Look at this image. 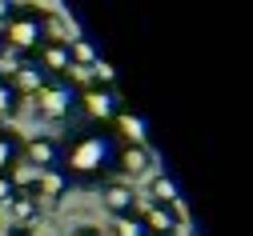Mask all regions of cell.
<instances>
[{
	"instance_id": "6da1fadb",
	"label": "cell",
	"mask_w": 253,
	"mask_h": 236,
	"mask_svg": "<svg viewBox=\"0 0 253 236\" xmlns=\"http://www.w3.org/2000/svg\"><path fill=\"white\" fill-rule=\"evenodd\" d=\"M117 152L121 140L113 136V128H73L60 140V172L69 176V184H105L117 172Z\"/></svg>"
},
{
	"instance_id": "7a4b0ae2",
	"label": "cell",
	"mask_w": 253,
	"mask_h": 236,
	"mask_svg": "<svg viewBox=\"0 0 253 236\" xmlns=\"http://www.w3.org/2000/svg\"><path fill=\"white\" fill-rule=\"evenodd\" d=\"M0 40H4V52L12 56H33L44 44V8L37 4H16L12 16L0 28Z\"/></svg>"
},
{
	"instance_id": "3957f363",
	"label": "cell",
	"mask_w": 253,
	"mask_h": 236,
	"mask_svg": "<svg viewBox=\"0 0 253 236\" xmlns=\"http://www.w3.org/2000/svg\"><path fill=\"white\" fill-rule=\"evenodd\" d=\"M33 108L44 124H65L77 112V84L73 80H44V88L33 96Z\"/></svg>"
},
{
	"instance_id": "277c9868",
	"label": "cell",
	"mask_w": 253,
	"mask_h": 236,
	"mask_svg": "<svg viewBox=\"0 0 253 236\" xmlns=\"http://www.w3.org/2000/svg\"><path fill=\"white\" fill-rule=\"evenodd\" d=\"M121 108H125V104H121L117 88H101V84H84V88H77V112H84V120L97 124V128H109V124L117 120Z\"/></svg>"
},
{
	"instance_id": "5b68a950",
	"label": "cell",
	"mask_w": 253,
	"mask_h": 236,
	"mask_svg": "<svg viewBox=\"0 0 253 236\" xmlns=\"http://www.w3.org/2000/svg\"><path fill=\"white\" fill-rule=\"evenodd\" d=\"M157 172V156H153V148H149V140H141V144H121V152H117V180H125V184H133V180H141V176H153Z\"/></svg>"
},
{
	"instance_id": "8992f818",
	"label": "cell",
	"mask_w": 253,
	"mask_h": 236,
	"mask_svg": "<svg viewBox=\"0 0 253 236\" xmlns=\"http://www.w3.org/2000/svg\"><path fill=\"white\" fill-rule=\"evenodd\" d=\"M69 188H73V184H69V176L60 172V168H52V172H37L28 184H20V192H33V196L41 200V208H44V204H60V200L69 196Z\"/></svg>"
},
{
	"instance_id": "52a82bcc",
	"label": "cell",
	"mask_w": 253,
	"mask_h": 236,
	"mask_svg": "<svg viewBox=\"0 0 253 236\" xmlns=\"http://www.w3.org/2000/svg\"><path fill=\"white\" fill-rule=\"evenodd\" d=\"M20 160L28 168H37V172H52V168H60V136H33V140H24Z\"/></svg>"
},
{
	"instance_id": "ba28073f",
	"label": "cell",
	"mask_w": 253,
	"mask_h": 236,
	"mask_svg": "<svg viewBox=\"0 0 253 236\" xmlns=\"http://www.w3.org/2000/svg\"><path fill=\"white\" fill-rule=\"evenodd\" d=\"M101 200H105V208H109L113 216H133V212H141V208H137V188L125 184V180H117V176L101 184Z\"/></svg>"
},
{
	"instance_id": "9c48e42d",
	"label": "cell",
	"mask_w": 253,
	"mask_h": 236,
	"mask_svg": "<svg viewBox=\"0 0 253 236\" xmlns=\"http://www.w3.org/2000/svg\"><path fill=\"white\" fill-rule=\"evenodd\" d=\"M141 220H145L149 236H169L185 216H181V204H149V208L141 212Z\"/></svg>"
},
{
	"instance_id": "30bf717a",
	"label": "cell",
	"mask_w": 253,
	"mask_h": 236,
	"mask_svg": "<svg viewBox=\"0 0 253 236\" xmlns=\"http://www.w3.org/2000/svg\"><path fill=\"white\" fill-rule=\"evenodd\" d=\"M4 208H8V216H12V224H16V228H37V220L44 216L41 200H37L33 192H16Z\"/></svg>"
},
{
	"instance_id": "8fae6325",
	"label": "cell",
	"mask_w": 253,
	"mask_h": 236,
	"mask_svg": "<svg viewBox=\"0 0 253 236\" xmlns=\"http://www.w3.org/2000/svg\"><path fill=\"white\" fill-rule=\"evenodd\" d=\"M109 128H113V136H117L121 144H141V140H145V116H141L137 108H121Z\"/></svg>"
},
{
	"instance_id": "7c38bea8",
	"label": "cell",
	"mask_w": 253,
	"mask_h": 236,
	"mask_svg": "<svg viewBox=\"0 0 253 236\" xmlns=\"http://www.w3.org/2000/svg\"><path fill=\"white\" fill-rule=\"evenodd\" d=\"M20 152H24V136L16 128L0 124V172H16L20 168Z\"/></svg>"
},
{
	"instance_id": "4fadbf2b",
	"label": "cell",
	"mask_w": 253,
	"mask_h": 236,
	"mask_svg": "<svg viewBox=\"0 0 253 236\" xmlns=\"http://www.w3.org/2000/svg\"><path fill=\"white\" fill-rule=\"evenodd\" d=\"M69 60H73V72H92V68L101 64V48L92 44L88 36L77 32V36L69 40Z\"/></svg>"
},
{
	"instance_id": "5bb4252c",
	"label": "cell",
	"mask_w": 253,
	"mask_h": 236,
	"mask_svg": "<svg viewBox=\"0 0 253 236\" xmlns=\"http://www.w3.org/2000/svg\"><path fill=\"white\" fill-rule=\"evenodd\" d=\"M149 204H181V192H177V180L169 172H157L149 176Z\"/></svg>"
},
{
	"instance_id": "9a60e30c",
	"label": "cell",
	"mask_w": 253,
	"mask_h": 236,
	"mask_svg": "<svg viewBox=\"0 0 253 236\" xmlns=\"http://www.w3.org/2000/svg\"><path fill=\"white\" fill-rule=\"evenodd\" d=\"M24 104V96L12 88V80H0V120H12Z\"/></svg>"
},
{
	"instance_id": "2e32d148",
	"label": "cell",
	"mask_w": 253,
	"mask_h": 236,
	"mask_svg": "<svg viewBox=\"0 0 253 236\" xmlns=\"http://www.w3.org/2000/svg\"><path fill=\"white\" fill-rule=\"evenodd\" d=\"M113 236H149V228H145V220H141V212H133V216H113Z\"/></svg>"
},
{
	"instance_id": "e0dca14e",
	"label": "cell",
	"mask_w": 253,
	"mask_h": 236,
	"mask_svg": "<svg viewBox=\"0 0 253 236\" xmlns=\"http://www.w3.org/2000/svg\"><path fill=\"white\" fill-rule=\"evenodd\" d=\"M16 192H20V176L16 172H0V204H8Z\"/></svg>"
},
{
	"instance_id": "ac0fdd59",
	"label": "cell",
	"mask_w": 253,
	"mask_h": 236,
	"mask_svg": "<svg viewBox=\"0 0 253 236\" xmlns=\"http://www.w3.org/2000/svg\"><path fill=\"white\" fill-rule=\"evenodd\" d=\"M69 236H101V228H97V224H81V228H73Z\"/></svg>"
},
{
	"instance_id": "d6986e66",
	"label": "cell",
	"mask_w": 253,
	"mask_h": 236,
	"mask_svg": "<svg viewBox=\"0 0 253 236\" xmlns=\"http://www.w3.org/2000/svg\"><path fill=\"white\" fill-rule=\"evenodd\" d=\"M0 236H37V228H16V224H8Z\"/></svg>"
},
{
	"instance_id": "ffe728a7",
	"label": "cell",
	"mask_w": 253,
	"mask_h": 236,
	"mask_svg": "<svg viewBox=\"0 0 253 236\" xmlns=\"http://www.w3.org/2000/svg\"><path fill=\"white\" fill-rule=\"evenodd\" d=\"M12 8H16V4H12V0H0V28H4V20L12 16Z\"/></svg>"
},
{
	"instance_id": "44dd1931",
	"label": "cell",
	"mask_w": 253,
	"mask_h": 236,
	"mask_svg": "<svg viewBox=\"0 0 253 236\" xmlns=\"http://www.w3.org/2000/svg\"><path fill=\"white\" fill-rule=\"evenodd\" d=\"M0 56H4V40H0Z\"/></svg>"
}]
</instances>
